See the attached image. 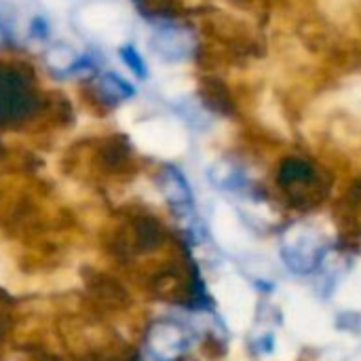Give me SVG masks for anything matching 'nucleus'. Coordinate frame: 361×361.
<instances>
[{
	"instance_id": "obj_5",
	"label": "nucleus",
	"mask_w": 361,
	"mask_h": 361,
	"mask_svg": "<svg viewBox=\"0 0 361 361\" xmlns=\"http://www.w3.org/2000/svg\"><path fill=\"white\" fill-rule=\"evenodd\" d=\"M159 188L176 214H190L192 212L190 186H188L186 178L176 167H163V171L159 173Z\"/></svg>"
},
{
	"instance_id": "obj_4",
	"label": "nucleus",
	"mask_w": 361,
	"mask_h": 361,
	"mask_svg": "<svg viewBox=\"0 0 361 361\" xmlns=\"http://www.w3.org/2000/svg\"><path fill=\"white\" fill-rule=\"evenodd\" d=\"M150 44L163 59L180 61L190 57V53L195 51V34L184 25L169 23L157 30Z\"/></svg>"
},
{
	"instance_id": "obj_8",
	"label": "nucleus",
	"mask_w": 361,
	"mask_h": 361,
	"mask_svg": "<svg viewBox=\"0 0 361 361\" xmlns=\"http://www.w3.org/2000/svg\"><path fill=\"white\" fill-rule=\"evenodd\" d=\"M121 57H123V61L127 63V68H129L137 78H146V74H148L146 63H144L142 55H140L133 47H123V49H121Z\"/></svg>"
},
{
	"instance_id": "obj_2",
	"label": "nucleus",
	"mask_w": 361,
	"mask_h": 361,
	"mask_svg": "<svg viewBox=\"0 0 361 361\" xmlns=\"http://www.w3.org/2000/svg\"><path fill=\"white\" fill-rule=\"evenodd\" d=\"M36 108V95L30 82L8 68H0V125H17Z\"/></svg>"
},
{
	"instance_id": "obj_1",
	"label": "nucleus",
	"mask_w": 361,
	"mask_h": 361,
	"mask_svg": "<svg viewBox=\"0 0 361 361\" xmlns=\"http://www.w3.org/2000/svg\"><path fill=\"white\" fill-rule=\"evenodd\" d=\"M286 267L296 275H311L324 262L328 245L317 228L311 224H292L283 231L279 243Z\"/></svg>"
},
{
	"instance_id": "obj_3",
	"label": "nucleus",
	"mask_w": 361,
	"mask_h": 361,
	"mask_svg": "<svg viewBox=\"0 0 361 361\" xmlns=\"http://www.w3.org/2000/svg\"><path fill=\"white\" fill-rule=\"evenodd\" d=\"M146 347L157 361H176L188 349V334L173 322H159L148 330Z\"/></svg>"
},
{
	"instance_id": "obj_6",
	"label": "nucleus",
	"mask_w": 361,
	"mask_h": 361,
	"mask_svg": "<svg viewBox=\"0 0 361 361\" xmlns=\"http://www.w3.org/2000/svg\"><path fill=\"white\" fill-rule=\"evenodd\" d=\"M277 182L283 188L309 186V184L317 182V169L311 161H307L302 157H288L279 163Z\"/></svg>"
},
{
	"instance_id": "obj_7",
	"label": "nucleus",
	"mask_w": 361,
	"mask_h": 361,
	"mask_svg": "<svg viewBox=\"0 0 361 361\" xmlns=\"http://www.w3.org/2000/svg\"><path fill=\"white\" fill-rule=\"evenodd\" d=\"M97 89H99V95L104 99H108L110 104H121L129 97H133L135 89L118 74L114 72H106L97 78Z\"/></svg>"
}]
</instances>
